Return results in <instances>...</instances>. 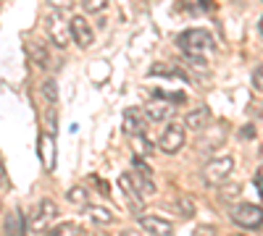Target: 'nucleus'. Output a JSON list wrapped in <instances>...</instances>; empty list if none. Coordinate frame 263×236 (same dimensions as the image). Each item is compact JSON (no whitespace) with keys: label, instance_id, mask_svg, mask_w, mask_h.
<instances>
[{"label":"nucleus","instance_id":"nucleus-1","mask_svg":"<svg viewBox=\"0 0 263 236\" xmlns=\"http://www.w3.org/2000/svg\"><path fill=\"white\" fill-rule=\"evenodd\" d=\"M177 45L182 48V53L197 63H203L205 66V55L213 50V37L205 32V29H187L179 34Z\"/></svg>","mask_w":263,"mask_h":236},{"label":"nucleus","instance_id":"nucleus-2","mask_svg":"<svg viewBox=\"0 0 263 236\" xmlns=\"http://www.w3.org/2000/svg\"><path fill=\"white\" fill-rule=\"evenodd\" d=\"M232 170H234V158L232 155H221V158H213L211 163H205L203 179H205V184L218 186V184H227L229 181Z\"/></svg>","mask_w":263,"mask_h":236},{"label":"nucleus","instance_id":"nucleus-3","mask_svg":"<svg viewBox=\"0 0 263 236\" xmlns=\"http://www.w3.org/2000/svg\"><path fill=\"white\" fill-rule=\"evenodd\" d=\"M229 218L239 228H260L263 226V207L260 205H253V202H242V205L232 207Z\"/></svg>","mask_w":263,"mask_h":236},{"label":"nucleus","instance_id":"nucleus-4","mask_svg":"<svg viewBox=\"0 0 263 236\" xmlns=\"http://www.w3.org/2000/svg\"><path fill=\"white\" fill-rule=\"evenodd\" d=\"M184 139H187L184 126H179V123H168V126L163 128L161 139H158V149H161V153H166V155H177L179 149L184 147Z\"/></svg>","mask_w":263,"mask_h":236},{"label":"nucleus","instance_id":"nucleus-5","mask_svg":"<svg viewBox=\"0 0 263 236\" xmlns=\"http://www.w3.org/2000/svg\"><path fill=\"white\" fill-rule=\"evenodd\" d=\"M48 34H50V39L55 42V48H69V42H71V29H69V24L63 21V13L61 11H53L50 8V13H48Z\"/></svg>","mask_w":263,"mask_h":236},{"label":"nucleus","instance_id":"nucleus-6","mask_svg":"<svg viewBox=\"0 0 263 236\" xmlns=\"http://www.w3.org/2000/svg\"><path fill=\"white\" fill-rule=\"evenodd\" d=\"M69 29H71V39L77 42L82 50L92 48V42H95V29L90 27V21H87L84 16H74V18L69 21Z\"/></svg>","mask_w":263,"mask_h":236},{"label":"nucleus","instance_id":"nucleus-7","mask_svg":"<svg viewBox=\"0 0 263 236\" xmlns=\"http://www.w3.org/2000/svg\"><path fill=\"white\" fill-rule=\"evenodd\" d=\"M124 132L129 137H135V134H147V116L145 111L140 108H129L124 113Z\"/></svg>","mask_w":263,"mask_h":236},{"label":"nucleus","instance_id":"nucleus-8","mask_svg":"<svg viewBox=\"0 0 263 236\" xmlns=\"http://www.w3.org/2000/svg\"><path fill=\"white\" fill-rule=\"evenodd\" d=\"M137 223H140L142 231H147V233H153V236H166V233L174 231V226H171L166 218H158V216H140Z\"/></svg>","mask_w":263,"mask_h":236},{"label":"nucleus","instance_id":"nucleus-9","mask_svg":"<svg viewBox=\"0 0 263 236\" xmlns=\"http://www.w3.org/2000/svg\"><path fill=\"white\" fill-rule=\"evenodd\" d=\"M208 121H211V111L205 108V105H197V108H192V111L187 113L184 126L192 128V132H203V128L208 126Z\"/></svg>","mask_w":263,"mask_h":236},{"label":"nucleus","instance_id":"nucleus-10","mask_svg":"<svg viewBox=\"0 0 263 236\" xmlns=\"http://www.w3.org/2000/svg\"><path fill=\"white\" fill-rule=\"evenodd\" d=\"M119 186L124 189V197L129 200V205L135 207V210H140L145 197L140 195V189L135 186V181H132V176H129V174H121V176H119Z\"/></svg>","mask_w":263,"mask_h":236},{"label":"nucleus","instance_id":"nucleus-11","mask_svg":"<svg viewBox=\"0 0 263 236\" xmlns=\"http://www.w3.org/2000/svg\"><path fill=\"white\" fill-rule=\"evenodd\" d=\"M145 116H147V121H166L174 116V105L171 102H150L145 108Z\"/></svg>","mask_w":263,"mask_h":236},{"label":"nucleus","instance_id":"nucleus-12","mask_svg":"<svg viewBox=\"0 0 263 236\" xmlns=\"http://www.w3.org/2000/svg\"><path fill=\"white\" fill-rule=\"evenodd\" d=\"M84 207H87V216H90V221H92V223H98V226H108V223H114V212L108 210V207H103V205H90V202H87Z\"/></svg>","mask_w":263,"mask_h":236},{"label":"nucleus","instance_id":"nucleus-13","mask_svg":"<svg viewBox=\"0 0 263 236\" xmlns=\"http://www.w3.org/2000/svg\"><path fill=\"white\" fill-rule=\"evenodd\" d=\"M55 216H58V205H55L53 200H42V202H40V218H37L34 228H37V231H40V228H45V223L53 221Z\"/></svg>","mask_w":263,"mask_h":236},{"label":"nucleus","instance_id":"nucleus-14","mask_svg":"<svg viewBox=\"0 0 263 236\" xmlns=\"http://www.w3.org/2000/svg\"><path fill=\"white\" fill-rule=\"evenodd\" d=\"M27 55L32 58V63H34L37 69H45L48 60H50V58H48V50L42 48L40 42H27Z\"/></svg>","mask_w":263,"mask_h":236},{"label":"nucleus","instance_id":"nucleus-15","mask_svg":"<svg viewBox=\"0 0 263 236\" xmlns=\"http://www.w3.org/2000/svg\"><path fill=\"white\" fill-rule=\"evenodd\" d=\"M40 155H45V170H53L55 155H53V134L40 137Z\"/></svg>","mask_w":263,"mask_h":236},{"label":"nucleus","instance_id":"nucleus-16","mask_svg":"<svg viewBox=\"0 0 263 236\" xmlns=\"http://www.w3.org/2000/svg\"><path fill=\"white\" fill-rule=\"evenodd\" d=\"M6 233H24L27 231V223H24V216H21V210H13L8 212V218H6Z\"/></svg>","mask_w":263,"mask_h":236},{"label":"nucleus","instance_id":"nucleus-17","mask_svg":"<svg viewBox=\"0 0 263 236\" xmlns=\"http://www.w3.org/2000/svg\"><path fill=\"white\" fill-rule=\"evenodd\" d=\"M132 181H135V186L140 189V195H142V197H153V195H156V186H153L150 176H142V174H137V170H135Z\"/></svg>","mask_w":263,"mask_h":236},{"label":"nucleus","instance_id":"nucleus-18","mask_svg":"<svg viewBox=\"0 0 263 236\" xmlns=\"http://www.w3.org/2000/svg\"><path fill=\"white\" fill-rule=\"evenodd\" d=\"M132 144H135V153L137 155H150L153 153V142L147 139V134H135V137H132Z\"/></svg>","mask_w":263,"mask_h":236},{"label":"nucleus","instance_id":"nucleus-19","mask_svg":"<svg viewBox=\"0 0 263 236\" xmlns=\"http://www.w3.org/2000/svg\"><path fill=\"white\" fill-rule=\"evenodd\" d=\"M66 197H69V202H74V205H82V207H84L87 202H90V191H87L84 186H71Z\"/></svg>","mask_w":263,"mask_h":236},{"label":"nucleus","instance_id":"nucleus-20","mask_svg":"<svg viewBox=\"0 0 263 236\" xmlns=\"http://www.w3.org/2000/svg\"><path fill=\"white\" fill-rule=\"evenodd\" d=\"M84 13H103L108 6H111V0H84Z\"/></svg>","mask_w":263,"mask_h":236},{"label":"nucleus","instance_id":"nucleus-21","mask_svg":"<svg viewBox=\"0 0 263 236\" xmlns=\"http://www.w3.org/2000/svg\"><path fill=\"white\" fill-rule=\"evenodd\" d=\"M50 233H66V236H74V233H84V228L79 223H58L55 228H50Z\"/></svg>","mask_w":263,"mask_h":236},{"label":"nucleus","instance_id":"nucleus-22","mask_svg":"<svg viewBox=\"0 0 263 236\" xmlns=\"http://www.w3.org/2000/svg\"><path fill=\"white\" fill-rule=\"evenodd\" d=\"M42 95H45V100H48L50 105L58 102V87H55V81H53V79L42 84Z\"/></svg>","mask_w":263,"mask_h":236},{"label":"nucleus","instance_id":"nucleus-23","mask_svg":"<svg viewBox=\"0 0 263 236\" xmlns=\"http://www.w3.org/2000/svg\"><path fill=\"white\" fill-rule=\"evenodd\" d=\"M177 205H179V210H182L184 218H192V216H195V202H192L187 195H182V197L177 200Z\"/></svg>","mask_w":263,"mask_h":236},{"label":"nucleus","instance_id":"nucleus-24","mask_svg":"<svg viewBox=\"0 0 263 236\" xmlns=\"http://www.w3.org/2000/svg\"><path fill=\"white\" fill-rule=\"evenodd\" d=\"M253 90L255 92H263V66H258L253 71Z\"/></svg>","mask_w":263,"mask_h":236},{"label":"nucleus","instance_id":"nucleus-25","mask_svg":"<svg viewBox=\"0 0 263 236\" xmlns=\"http://www.w3.org/2000/svg\"><path fill=\"white\" fill-rule=\"evenodd\" d=\"M48 6H50L53 11H61V13H63V11L71 8V0H48Z\"/></svg>","mask_w":263,"mask_h":236},{"label":"nucleus","instance_id":"nucleus-26","mask_svg":"<svg viewBox=\"0 0 263 236\" xmlns=\"http://www.w3.org/2000/svg\"><path fill=\"white\" fill-rule=\"evenodd\" d=\"M132 165H135V170H137V174H142V176H150V174H153V170H150V165H147V163H142L140 158H135V160H132Z\"/></svg>","mask_w":263,"mask_h":236},{"label":"nucleus","instance_id":"nucleus-27","mask_svg":"<svg viewBox=\"0 0 263 236\" xmlns=\"http://www.w3.org/2000/svg\"><path fill=\"white\" fill-rule=\"evenodd\" d=\"M239 137H242V139H255V126H242V132H239Z\"/></svg>","mask_w":263,"mask_h":236},{"label":"nucleus","instance_id":"nucleus-28","mask_svg":"<svg viewBox=\"0 0 263 236\" xmlns=\"http://www.w3.org/2000/svg\"><path fill=\"white\" fill-rule=\"evenodd\" d=\"M255 186L260 189V195H263V165L258 168V174H255Z\"/></svg>","mask_w":263,"mask_h":236},{"label":"nucleus","instance_id":"nucleus-29","mask_svg":"<svg viewBox=\"0 0 263 236\" xmlns=\"http://www.w3.org/2000/svg\"><path fill=\"white\" fill-rule=\"evenodd\" d=\"M237 195H239V186H232V189L224 191V197H227V200H229V197H237Z\"/></svg>","mask_w":263,"mask_h":236},{"label":"nucleus","instance_id":"nucleus-30","mask_svg":"<svg viewBox=\"0 0 263 236\" xmlns=\"http://www.w3.org/2000/svg\"><path fill=\"white\" fill-rule=\"evenodd\" d=\"M3 181H6V179H3V170H0V184H3Z\"/></svg>","mask_w":263,"mask_h":236},{"label":"nucleus","instance_id":"nucleus-31","mask_svg":"<svg viewBox=\"0 0 263 236\" xmlns=\"http://www.w3.org/2000/svg\"><path fill=\"white\" fill-rule=\"evenodd\" d=\"M258 27H260V34H263V18H260V24H258Z\"/></svg>","mask_w":263,"mask_h":236}]
</instances>
